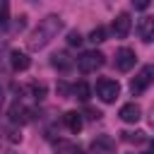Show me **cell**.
Instances as JSON below:
<instances>
[{
  "mask_svg": "<svg viewBox=\"0 0 154 154\" xmlns=\"http://www.w3.org/2000/svg\"><path fill=\"white\" fill-rule=\"evenodd\" d=\"M10 63H12V70H14V72H24V70H29L31 58H29L26 53H22V51H12V53H10Z\"/></svg>",
  "mask_w": 154,
  "mask_h": 154,
  "instance_id": "cell-10",
  "label": "cell"
},
{
  "mask_svg": "<svg viewBox=\"0 0 154 154\" xmlns=\"http://www.w3.org/2000/svg\"><path fill=\"white\" fill-rule=\"evenodd\" d=\"M130 26H132V19H130V14H128V12H120V14L113 19V26H111V31H113V36H116V38H125V36L130 34Z\"/></svg>",
  "mask_w": 154,
  "mask_h": 154,
  "instance_id": "cell-7",
  "label": "cell"
},
{
  "mask_svg": "<svg viewBox=\"0 0 154 154\" xmlns=\"http://www.w3.org/2000/svg\"><path fill=\"white\" fill-rule=\"evenodd\" d=\"M135 60H137V55L132 48H118L116 51V67L120 72H130L135 67Z\"/></svg>",
  "mask_w": 154,
  "mask_h": 154,
  "instance_id": "cell-5",
  "label": "cell"
},
{
  "mask_svg": "<svg viewBox=\"0 0 154 154\" xmlns=\"http://www.w3.org/2000/svg\"><path fill=\"white\" fill-rule=\"evenodd\" d=\"M118 94H120V84H118L116 79L103 77V79L96 82V96H99L103 103H113V101L118 99Z\"/></svg>",
  "mask_w": 154,
  "mask_h": 154,
  "instance_id": "cell-4",
  "label": "cell"
},
{
  "mask_svg": "<svg viewBox=\"0 0 154 154\" xmlns=\"http://www.w3.org/2000/svg\"><path fill=\"white\" fill-rule=\"evenodd\" d=\"M51 63H53L58 70H70V67L75 65V63L67 58V53H53V60H51Z\"/></svg>",
  "mask_w": 154,
  "mask_h": 154,
  "instance_id": "cell-13",
  "label": "cell"
},
{
  "mask_svg": "<svg viewBox=\"0 0 154 154\" xmlns=\"http://www.w3.org/2000/svg\"><path fill=\"white\" fill-rule=\"evenodd\" d=\"M103 53H99V51H84L79 58H77V67H79V72H84V75H91V72H96V70H101L103 67Z\"/></svg>",
  "mask_w": 154,
  "mask_h": 154,
  "instance_id": "cell-2",
  "label": "cell"
},
{
  "mask_svg": "<svg viewBox=\"0 0 154 154\" xmlns=\"http://www.w3.org/2000/svg\"><path fill=\"white\" fill-rule=\"evenodd\" d=\"M137 34L144 43H152L154 41V17H142L137 24Z\"/></svg>",
  "mask_w": 154,
  "mask_h": 154,
  "instance_id": "cell-9",
  "label": "cell"
},
{
  "mask_svg": "<svg viewBox=\"0 0 154 154\" xmlns=\"http://www.w3.org/2000/svg\"><path fill=\"white\" fill-rule=\"evenodd\" d=\"M31 91H34V99H43V96H46V87H43V84H34Z\"/></svg>",
  "mask_w": 154,
  "mask_h": 154,
  "instance_id": "cell-19",
  "label": "cell"
},
{
  "mask_svg": "<svg viewBox=\"0 0 154 154\" xmlns=\"http://www.w3.org/2000/svg\"><path fill=\"white\" fill-rule=\"evenodd\" d=\"M144 154H152V152H144Z\"/></svg>",
  "mask_w": 154,
  "mask_h": 154,
  "instance_id": "cell-25",
  "label": "cell"
},
{
  "mask_svg": "<svg viewBox=\"0 0 154 154\" xmlns=\"http://www.w3.org/2000/svg\"><path fill=\"white\" fill-rule=\"evenodd\" d=\"M29 2H36V0H29Z\"/></svg>",
  "mask_w": 154,
  "mask_h": 154,
  "instance_id": "cell-26",
  "label": "cell"
},
{
  "mask_svg": "<svg viewBox=\"0 0 154 154\" xmlns=\"http://www.w3.org/2000/svg\"><path fill=\"white\" fill-rule=\"evenodd\" d=\"M118 116H120V120H123V123H137V120L142 118V108H140L135 101H130V103L120 106Z\"/></svg>",
  "mask_w": 154,
  "mask_h": 154,
  "instance_id": "cell-8",
  "label": "cell"
},
{
  "mask_svg": "<svg viewBox=\"0 0 154 154\" xmlns=\"http://www.w3.org/2000/svg\"><path fill=\"white\" fill-rule=\"evenodd\" d=\"M0 103H2V87H0Z\"/></svg>",
  "mask_w": 154,
  "mask_h": 154,
  "instance_id": "cell-23",
  "label": "cell"
},
{
  "mask_svg": "<svg viewBox=\"0 0 154 154\" xmlns=\"http://www.w3.org/2000/svg\"><path fill=\"white\" fill-rule=\"evenodd\" d=\"M120 135H123V140H125V142H135V144H142V142L147 140V137H144V132H140V130H137V132H120Z\"/></svg>",
  "mask_w": 154,
  "mask_h": 154,
  "instance_id": "cell-15",
  "label": "cell"
},
{
  "mask_svg": "<svg viewBox=\"0 0 154 154\" xmlns=\"http://www.w3.org/2000/svg\"><path fill=\"white\" fill-rule=\"evenodd\" d=\"M149 2H152V0H132V7H135V10H147Z\"/></svg>",
  "mask_w": 154,
  "mask_h": 154,
  "instance_id": "cell-20",
  "label": "cell"
},
{
  "mask_svg": "<svg viewBox=\"0 0 154 154\" xmlns=\"http://www.w3.org/2000/svg\"><path fill=\"white\" fill-rule=\"evenodd\" d=\"M10 118H12V123H26V120H31V111L17 103V106H12V111H10Z\"/></svg>",
  "mask_w": 154,
  "mask_h": 154,
  "instance_id": "cell-12",
  "label": "cell"
},
{
  "mask_svg": "<svg viewBox=\"0 0 154 154\" xmlns=\"http://www.w3.org/2000/svg\"><path fill=\"white\" fill-rule=\"evenodd\" d=\"M91 154H116V142L111 135H99L91 140Z\"/></svg>",
  "mask_w": 154,
  "mask_h": 154,
  "instance_id": "cell-6",
  "label": "cell"
},
{
  "mask_svg": "<svg viewBox=\"0 0 154 154\" xmlns=\"http://www.w3.org/2000/svg\"><path fill=\"white\" fill-rule=\"evenodd\" d=\"M63 120H65V125H67L70 132H79V130H82V116H79L77 111H67V113L63 116Z\"/></svg>",
  "mask_w": 154,
  "mask_h": 154,
  "instance_id": "cell-11",
  "label": "cell"
},
{
  "mask_svg": "<svg viewBox=\"0 0 154 154\" xmlns=\"http://www.w3.org/2000/svg\"><path fill=\"white\" fill-rule=\"evenodd\" d=\"M152 125H154V108H152Z\"/></svg>",
  "mask_w": 154,
  "mask_h": 154,
  "instance_id": "cell-24",
  "label": "cell"
},
{
  "mask_svg": "<svg viewBox=\"0 0 154 154\" xmlns=\"http://www.w3.org/2000/svg\"><path fill=\"white\" fill-rule=\"evenodd\" d=\"M10 22V0H0V24L5 26Z\"/></svg>",
  "mask_w": 154,
  "mask_h": 154,
  "instance_id": "cell-17",
  "label": "cell"
},
{
  "mask_svg": "<svg viewBox=\"0 0 154 154\" xmlns=\"http://www.w3.org/2000/svg\"><path fill=\"white\" fill-rule=\"evenodd\" d=\"M89 41H91V43H101V41H106V29H103V26H96V29H91V34H89Z\"/></svg>",
  "mask_w": 154,
  "mask_h": 154,
  "instance_id": "cell-16",
  "label": "cell"
},
{
  "mask_svg": "<svg viewBox=\"0 0 154 154\" xmlns=\"http://www.w3.org/2000/svg\"><path fill=\"white\" fill-rule=\"evenodd\" d=\"M149 152H152V154H154V140H152V144H149Z\"/></svg>",
  "mask_w": 154,
  "mask_h": 154,
  "instance_id": "cell-22",
  "label": "cell"
},
{
  "mask_svg": "<svg viewBox=\"0 0 154 154\" xmlns=\"http://www.w3.org/2000/svg\"><path fill=\"white\" fill-rule=\"evenodd\" d=\"M154 82V65H142L140 67V72L132 77V82H130V91L135 94V96H140L142 91H147V87Z\"/></svg>",
  "mask_w": 154,
  "mask_h": 154,
  "instance_id": "cell-3",
  "label": "cell"
},
{
  "mask_svg": "<svg viewBox=\"0 0 154 154\" xmlns=\"http://www.w3.org/2000/svg\"><path fill=\"white\" fill-rule=\"evenodd\" d=\"M82 41H84V38L79 36V31H70V34H67V43H70V46H79Z\"/></svg>",
  "mask_w": 154,
  "mask_h": 154,
  "instance_id": "cell-18",
  "label": "cell"
},
{
  "mask_svg": "<svg viewBox=\"0 0 154 154\" xmlns=\"http://www.w3.org/2000/svg\"><path fill=\"white\" fill-rule=\"evenodd\" d=\"M60 29H63V17H60V14H46V17L38 22V26L31 31V36H29V48H31V51L46 48V46L58 36Z\"/></svg>",
  "mask_w": 154,
  "mask_h": 154,
  "instance_id": "cell-1",
  "label": "cell"
},
{
  "mask_svg": "<svg viewBox=\"0 0 154 154\" xmlns=\"http://www.w3.org/2000/svg\"><path fill=\"white\" fill-rule=\"evenodd\" d=\"M72 154H84V152L82 149H72Z\"/></svg>",
  "mask_w": 154,
  "mask_h": 154,
  "instance_id": "cell-21",
  "label": "cell"
},
{
  "mask_svg": "<svg viewBox=\"0 0 154 154\" xmlns=\"http://www.w3.org/2000/svg\"><path fill=\"white\" fill-rule=\"evenodd\" d=\"M72 94H75V99H79V101H89L91 89H89V84H87V82H77V84L72 87Z\"/></svg>",
  "mask_w": 154,
  "mask_h": 154,
  "instance_id": "cell-14",
  "label": "cell"
}]
</instances>
